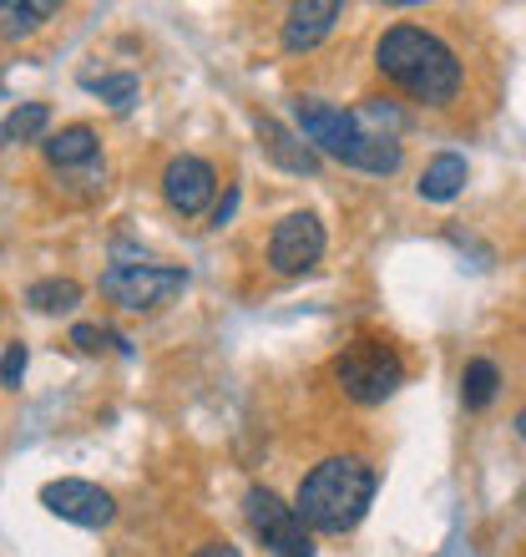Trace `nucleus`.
<instances>
[{"label":"nucleus","mask_w":526,"mask_h":557,"mask_svg":"<svg viewBox=\"0 0 526 557\" xmlns=\"http://www.w3.org/2000/svg\"><path fill=\"white\" fill-rule=\"evenodd\" d=\"M375 66H380L405 97H415V102H425V107L455 102V91L466 82L461 57L440 41L436 30H425V26H390L385 30L380 46H375Z\"/></svg>","instance_id":"obj_1"},{"label":"nucleus","mask_w":526,"mask_h":557,"mask_svg":"<svg viewBox=\"0 0 526 557\" xmlns=\"http://www.w3.org/2000/svg\"><path fill=\"white\" fill-rule=\"evenodd\" d=\"M380 492V471L370 467L365 456H329L299 482V497H293V512L304 517L309 532H329V537H345L365 522L370 502Z\"/></svg>","instance_id":"obj_2"},{"label":"nucleus","mask_w":526,"mask_h":557,"mask_svg":"<svg viewBox=\"0 0 526 557\" xmlns=\"http://www.w3.org/2000/svg\"><path fill=\"white\" fill-rule=\"evenodd\" d=\"M293 117H299V133L320 147V152L350 162L360 173L385 177L400 168V143L385 133H370L365 122L354 117V112H345V107H329V102H320V97H299V102H293Z\"/></svg>","instance_id":"obj_3"},{"label":"nucleus","mask_w":526,"mask_h":557,"mask_svg":"<svg viewBox=\"0 0 526 557\" xmlns=\"http://www.w3.org/2000/svg\"><path fill=\"white\" fill-rule=\"evenodd\" d=\"M335 381L354 406H385L405 385V360L385 339H354L335 360Z\"/></svg>","instance_id":"obj_4"},{"label":"nucleus","mask_w":526,"mask_h":557,"mask_svg":"<svg viewBox=\"0 0 526 557\" xmlns=\"http://www.w3.org/2000/svg\"><path fill=\"white\" fill-rule=\"evenodd\" d=\"M243 512H249L253 537H259L274 557H314V532L304 528V517L293 512L278 492H268V486H249Z\"/></svg>","instance_id":"obj_5"},{"label":"nucleus","mask_w":526,"mask_h":557,"mask_svg":"<svg viewBox=\"0 0 526 557\" xmlns=\"http://www.w3.org/2000/svg\"><path fill=\"white\" fill-rule=\"evenodd\" d=\"M183 289H188V269H167V264H117L102 274V294L112 305L132 309V314L162 309Z\"/></svg>","instance_id":"obj_6"},{"label":"nucleus","mask_w":526,"mask_h":557,"mask_svg":"<svg viewBox=\"0 0 526 557\" xmlns=\"http://www.w3.org/2000/svg\"><path fill=\"white\" fill-rule=\"evenodd\" d=\"M41 507L61 522H76V528H107L117 517V502L112 492L91 482H76V476H61V482H46L41 486Z\"/></svg>","instance_id":"obj_7"},{"label":"nucleus","mask_w":526,"mask_h":557,"mask_svg":"<svg viewBox=\"0 0 526 557\" xmlns=\"http://www.w3.org/2000/svg\"><path fill=\"white\" fill-rule=\"evenodd\" d=\"M324 259V223L314 213H289L268 238V264L278 274H309Z\"/></svg>","instance_id":"obj_8"},{"label":"nucleus","mask_w":526,"mask_h":557,"mask_svg":"<svg viewBox=\"0 0 526 557\" xmlns=\"http://www.w3.org/2000/svg\"><path fill=\"white\" fill-rule=\"evenodd\" d=\"M213 193H218V173H213V162L192 158V152H183V158L167 162V173H162V198H167L183 219L203 213V208L213 203Z\"/></svg>","instance_id":"obj_9"},{"label":"nucleus","mask_w":526,"mask_h":557,"mask_svg":"<svg viewBox=\"0 0 526 557\" xmlns=\"http://www.w3.org/2000/svg\"><path fill=\"white\" fill-rule=\"evenodd\" d=\"M339 15H345L339 0H299V5H289V15H284V46H289V51H314V46L339 26Z\"/></svg>","instance_id":"obj_10"},{"label":"nucleus","mask_w":526,"mask_h":557,"mask_svg":"<svg viewBox=\"0 0 526 557\" xmlns=\"http://www.w3.org/2000/svg\"><path fill=\"white\" fill-rule=\"evenodd\" d=\"M259 143H263V152H268V162H278L284 173H299V177H314V173H320V152H314L309 143H299V137H293L284 122L259 117Z\"/></svg>","instance_id":"obj_11"},{"label":"nucleus","mask_w":526,"mask_h":557,"mask_svg":"<svg viewBox=\"0 0 526 557\" xmlns=\"http://www.w3.org/2000/svg\"><path fill=\"white\" fill-rule=\"evenodd\" d=\"M415 188H421L425 203H451L455 193L466 188V158H461V152H440V158H430Z\"/></svg>","instance_id":"obj_12"},{"label":"nucleus","mask_w":526,"mask_h":557,"mask_svg":"<svg viewBox=\"0 0 526 557\" xmlns=\"http://www.w3.org/2000/svg\"><path fill=\"white\" fill-rule=\"evenodd\" d=\"M51 122V107L46 102H21L15 112L0 117V147H21V143H36Z\"/></svg>","instance_id":"obj_13"},{"label":"nucleus","mask_w":526,"mask_h":557,"mask_svg":"<svg viewBox=\"0 0 526 557\" xmlns=\"http://www.w3.org/2000/svg\"><path fill=\"white\" fill-rule=\"evenodd\" d=\"M46 162L51 168H82V162H97V133L91 127H66L46 143Z\"/></svg>","instance_id":"obj_14"},{"label":"nucleus","mask_w":526,"mask_h":557,"mask_svg":"<svg viewBox=\"0 0 526 557\" xmlns=\"http://www.w3.org/2000/svg\"><path fill=\"white\" fill-rule=\"evenodd\" d=\"M26 305L36 314H66V309L82 305V284L76 278H36L26 289Z\"/></svg>","instance_id":"obj_15"},{"label":"nucleus","mask_w":526,"mask_h":557,"mask_svg":"<svg viewBox=\"0 0 526 557\" xmlns=\"http://www.w3.org/2000/svg\"><path fill=\"white\" fill-rule=\"evenodd\" d=\"M46 15H57V5H51V0H0V36H5V41L30 36Z\"/></svg>","instance_id":"obj_16"},{"label":"nucleus","mask_w":526,"mask_h":557,"mask_svg":"<svg viewBox=\"0 0 526 557\" xmlns=\"http://www.w3.org/2000/svg\"><path fill=\"white\" fill-rule=\"evenodd\" d=\"M497 385H501V375L491 360H471L466 375H461V400H466V411H486V406L497 400Z\"/></svg>","instance_id":"obj_17"},{"label":"nucleus","mask_w":526,"mask_h":557,"mask_svg":"<svg viewBox=\"0 0 526 557\" xmlns=\"http://www.w3.org/2000/svg\"><path fill=\"white\" fill-rule=\"evenodd\" d=\"M87 87L97 91L112 112H127V107L137 102V76H91Z\"/></svg>","instance_id":"obj_18"},{"label":"nucleus","mask_w":526,"mask_h":557,"mask_svg":"<svg viewBox=\"0 0 526 557\" xmlns=\"http://www.w3.org/2000/svg\"><path fill=\"white\" fill-rule=\"evenodd\" d=\"M21 375H26V345L15 339V345H5V355H0V385H5V391H15V385H21Z\"/></svg>","instance_id":"obj_19"},{"label":"nucleus","mask_w":526,"mask_h":557,"mask_svg":"<svg viewBox=\"0 0 526 557\" xmlns=\"http://www.w3.org/2000/svg\"><path fill=\"white\" fill-rule=\"evenodd\" d=\"M102 330H97V324H72V345H76V350H87V355H97V350H102Z\"/></svg>","instance_id":"obj_20"},{"label":"nucleus","mask_w":526,"mask_h":557,"mask_svg":"<svg viewBox=\"0 0 526 557\" xmlns=\"http://www.w3.org/2000/svg\"><path fill=\"white\" fill-rule=\"evenodd\" d=\"M234 208H238V188H228V193H223V203L213 208V228H223V223L234 219Z\"/></svg>","instance_id":"obj_21"},{"label":"nucleus","mask_w":526,"mask_h":557,"mask_svg":"<svg viewBox=\"0 0 526 557\" xmlns=\"http://www.w3.org/2000/svg\"><path fill=\"white\" fill-rule=\"evenodd\" d=\"M192 557H243V553H238L234 543H208V547H198Z\"/></svg>","instance_id":"obj_22"},{"label":"nucleus","mask_w":526,"mask_h":557,"mask_svg":"<svg viewBox=\"0 0 526 557\" xmlns=\"http://www.w3.org/2000/svg\"><path fill=\"white\" fill-rule=\"evenodd\" d=\"M516 436H522V441H526V411H522V416H516Z\"/></svg>","instance_id":"obj_23"}]
</instances>
